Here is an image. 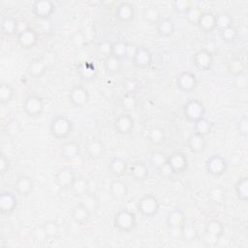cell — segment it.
<instances>
[{"label":"cell","instance_id":"1","mask_svg":"<svg viewBox=\"0 0 248 248\" xmlns=\"http://www.w3.org/2000/svg\"><path fill=\"white\" fill-rule=\"evenodd\" d=\"M73 131V122L64 115H57L50 121L49 132L51 136L58 140L67 139Z\"/></svg>","mask_w":248,"mask_h":248},{"label":"cell","instance_id":"2","mask_svg":"<svg viewBox=\"0 0 248 248\" xmlns=\"http://www.w3.org/2000/svg\"><path fill=\"white\" fill-rule=\"evenodd\" d=\"M137 218L134 212L127 208L120 209L113 218L114 228L122 232H129L135 229Z\"/></svg>","mask_w":248,"mask_h":248},{"label":"cell","instance_id":"3","mask_svg":"<svg viewBox=\"0 0 248 248\" xmlns=\"http://www.w3.org/2000/svg\"><path fill=\"white\" fill-rule=\"evenodd\" d=\"M138 211L144 217L151 218L157 215L160 209V202L153 194H146L142 196L137 203Z\"/></svg>","mask_w":248,"mask_h":248},{"label":"cell","instance_id":"4","mask_svg":"<svg viewBox=\"0 0 248 248\" xmlns=\"http://www.w3.org/2000/svg\"><path fill=\"white\" fill-rule=\"evenodd\" d=\"M205 114V108L204 105L197 100L192 99L186 102L183 106V115L189 122H196L199 119L204 117Z\"/></svg>","mask_w":248,"mask_h":248},{"label":"cell","instance_id":"5","mask_svg":"<svg viewBox=\"0 0 248 248\" xmlns=\"http://www.w3.org/2000/svg\"><path fill=\"white\" fill-rule=\"evenodd\" d=\"M205 169L210 175L218 177L227 171L228 162L223 156L215 154L207 158L205 161Z\"/></svg>","mask_w":248,"mask_h":248},{"label":"cell","instance_id":"6","mask_svg":"<svg viewBox=\"0 0 248 248\" xmlns=\"http://www.w3.org/2000/svg\"><path fill=\"white\" fill-rule=\"evenodd\" d=\"M22 109L29 117H38L44 111V101L38 95H29L23 101Z\"/></svg>","mask_w":248,"mask_h":248},{"label":"cell","instance_id":"7","mask_svg":"<svg viewBox=\"0 0 248 248\" xmlns=\"http://www.w3.org/2000/svg\"><path fill=\"white\" fill-rule=\"evenodd\" d=\"M225 232L224 225L222 222L216 219L209 220L204 228V232H205V241L210 244L214 245L218 242V240L223 236Z\"/></svg>","mask_w":248,"mask_h":248},{"label":"cell","instance_id":"8","mask_svg":"<svg viewBox=\"0 0 248 248\" xmlns=\"http://www.w3.org/2000/svg\"><path fill=\"white\" fill-rule=\"evenodd\" d=\"M68 98L74 107L82 108L89 101V92L83 85L77 84L71 88Z\"/></svg>","mask_w":248,"mask_h":248},{"label":"cell","instance_id":"9","mask_svg":"<svg viewBox=\"0 0 248 248\" xmlns=\"http://www.w3.org/2000/svg\"><path fill=\"white\" fill-rule=\"evenodd\" d=\"M153 61L152 52L145 46H137L133 52V64L140 69H147Z\"/></svg>","mask_w":248,"mask_h":248},{"label":"cell","instance_id":"10","mask_svg":"<svg viewBox=\"0 0 248 248\" xmlns=\"http://www.w3.org/2000/svg\"><path fill=\"white\" fill-rule=\"evenodd\" d=\"M175 82L177 88L184 93H190L194 91L198 85L197 77L189 71L180 73L177 76Z\"/></svg>","mask_w":248,"mask_h":248},{"label":"cell","instance_id":"11","mask_svg":"<svg viewBox=\"0 0 248 248\" xmlns=\"http://www.w3.org/2000/svg\"><path fill=\"white\" fill-rule=\"evenodd\" d=\"M213 54L207 51L204 48L198 50L193 56V64L194 66L202 72L209 71L213 66Z\"/></svg>","mask_w":248,"mask_h":248},{"label":"cell","instance_id":"12","mask_svg":"<svg viewBox=\"0 0 248 248\" xmlns=\"http://www.w3.org/2000/svg\"><path fill=\"white\" fill-rule=\"evenodd\" d=\"M55 10V5L50 0H38L33 3L32 11L36 17L40 19L49 18Z\"/></svg>","mask_w":248,"mask_h":248},{"label":"cell","instance_id":"13","mask_svg":"<svg viewBox=\"0 0 248 248\" xmlns=\"http://www.w3.org/2000/svg\"><path fill=\"white\" fill-rule=\"evenodd\" d=\"M168 164L174 173H182L187 170L189 161L183 152L175 151L170 155H168Z\"/></svg>","mask_w":248,"mask_h":248},{"label":"cell","instance_id":"14","mask_svg":"<svg viewBox=\"0 0 248 248\" xmlns=\"http://www.w3.org/2000/svg\"><path fill=\"white\" fill-rule=\"evenodd\" d=\"M16 41L21 47L30 49V48H33L38 44L39 34L34 28L29 27L24 32L16 35Z\"/></svg>","mask_w":248,"mask_h":248},{"label":"cell","instance_id":"15","mask_svg":"<svg viewBox=\"0 0 248 248\" xmlns=\"http://www.w3.org/2000/svg\"><path fill=\"white\" fill-rule=\"evenodd\" d=\"M92 214V210L84 203L79 202L77 203L71 211V217L74 220L75 223L78 225H83L87 223V221L90 219Z\"/></svg>","mask_w":248,"mask_h":248},{"label":"cell","instance_id":"16","mask_svg":"<svg viewBox=\"0 0 248 248\" xmlns=\"http://www.w3.org/2000/svg\"><path fill=\"white\" fill-rule=\"evenodd\" d=\"M17 206L16 197L8 191H4L0 195V211L3 215L13 213Z\"/></svg>","mask_w":248,"mask_h":248},{"label":"cell","instance_id":"17","mask_svg":"<svg viewBox=\"0 0 248 248\" xmlns=\"http://www.w3.org/2000/svg\"><path fill=\"white\" fill-rule=\"evenodd\" d=\"M114 16L118 21L122 23H129L135 17L134 6L129 2H122L116 7Z\"/></svg>","mask_w":248,"mask_h":248},{"label":"cell","instance_id":"18","mask_svg":"<svg viewBox=\"0 0 248 248\" xmlns=\"http://www.w3.org/2000/svg\"><path fill=\"white\" fill-rule=\"evenodd\" d=\"M76 178L75 172L70 168H62L55 174V182L62 189H70Z\"/></svg>","mask_w":248,"mask_h":248},{"label":"cell","instance_id":"19","mask_svg":"<svg viewBox=\"0 0 248 248\" xmlns=\"http://www.w3.org/2000/svg\"><path fill=\"white\" fill-rule=\"evenodd\" d=\"M113 126L118 134L127 135L134 129V119L130 114H121L114 120Z\"/></svg>","mask_w":248,"mask_h":248},{"label":"cell","instance_id":"20","mask_svg":"<svg viewBox=\"0 0 248 248\" xmlns=\"http://www.w3.org/2000/svg\"><path fill=\"white\" fill-rule=\"evenodd\" d=\"M34 188V182L31 177L27 175H21L16 178L15 181V190L16 192L22 197L29 196Z\"/></svg>","mask_w":248,"mask_h":248},{"label":"cell","instance_id":"21","mask_svg":"<svg viewBox=\"0 0 248 248\" xmlns=\"http://www.w3.org/2000/svg\"><path fill=\"white\" fill-rule=\"evenodd\" d=\"M197 26L204 33L216 30V15L211 12H202Z\"/></svg>","mask_w":248,"mask_h":248},{"label":"cell","instance_id":"22","mask_svg":"<svg viewBox=\"0 0 248 248\" xmlns=\"http://www.w3.org/2000/svg\"><path fill=\"white\" fill-rule=\"evenodd\" d=\"M187 146L189 150L193 153H201L205 149L206 140L204 136H202L197 133H193L188 137Z\"/></svg>","mask_w":248,"mask_h":248},{"label":"cell","instance_id":"23","mask_svg":"<svg viewBox=\"0 0 248 248\" xmlns=\"http://www.w3.org/2000/svg\"><path fill=\"white\" fill-rule=\"evenodd\" d=\"M80 154V145L75 140L66 141L61 147V156L68 160L72 161L77 159Z\"/></svg>","mask_w":248,"mask_h":248},{"label":"cell","instance_id":"24","mask_svg":"<svg viewBox=\"0 0 248 248\" xmlns=\"http://www.w3.org/2000/svg\"><path fill=\"white\" fill-rule=\"evenodd\" d=\"M89 181L87 178L83 176H76L75 180L73 181L70 189L72 193L76 197H84L88 195L89 192Z\"/></svg>","mask_w":248,"mask_h":248},{"label":"cell","instance_id":"25","mask_svg":"<svg viewBox=\"0 0 248 248\" xmlns=\"http://www.w3.org/2000/svg\"><path fill=\"white\" fill-rule=\"evenodd\" d=\"M85 149L87 155L93 160H98L102 158L105 153V145L98 139H92L91 140H89L86 144Z\"/></svg>","mask_w":248,"mask_h":248},{"label":"cell","instance_id":"26","mask_svg":"<svg viewBox=\"0 0 248 248\" xmlns=\"http://www.w3.org/2000/svg\"><path fill=\"white\" fill-rule=\"evenodd\" d=\"M130 175L136 181H143L149 175V169L147 165L141 161L135 162L130 168Z\"/></svg>","mask_w":248,"mask_h":248},{"label":"cell","instance_id":"27","mask_svg":"<svg viewBox=\"0 0 248 248\" xmlns=\"http://www.w3.org/2000/svg\"><path fill=\"white\" fill-rule=\"evenodd\" d=\"M109 191L111 196L116 200H123L129 191L128 184L121 179H114L109 184Z\"/></svg>","mask_w":248,"mask_h":248},{"label":"cell","instance_id":"28","mask_svg":"<svg viewBox=\"0 0 248 248\" xmlns=\"http://www.w3.org/2000/svg\"><path fill=\"white\" fill-rule=\"evenodd\" d=\"M185 220H186V218H185L183 211L181 209L176 208V209H173L172 211H170L169 213V215L167 216V225L171 230L179 231L180 227L183 225Z\"/></svg>","mask_w":248,"mask_h":248},{"label":"cell","instance_id":"29","mask_svg":"<svg viewBox=\"0 0 248 248\" xmlns=\"http://www.w3.org/2000/svg\"><path fill=\"white\" fill-rule=\"evenodd\" d=\"M47 71V64L43 60H34L27 67V73L33 78H42Z\"/></svg>","mask_w":248,"mask_h":248},{"label":"cell","instance_id":"30","mask_svg":"<svg viewBox=\"0 0 248 248\" xmlns=\"http://www.w3.org/2000/svg\"><path fill=\"white\" fill-rule=\"evenodd\" d=\"M157 32L162 37H170L175 31V24L170 17H163L156 25Z\"/></svg>","mask_w":248,"mask_h":248},{"label":"cell","instance_id":"31","mask_svg":"<svg viewBox=\"0 0 248 248\" xmlns=\"http://www.w3.org/2000/svg\"><path fill=\"white\" fill-rule=\"evenodd\" d=\"M123 60L119 59L114 55H109L104 60V68L108 74L115 75L118 74L122 70Z\"/></svg>","mask_w":248,"mask_h":248},{"label":"cell","instance_id":"32","mask_svg":"<svg viewBox=\"0 0 248 248\" xmlns=\"http://www.w3.org/2000/svg\"><path fill=\"white\" fill-rule=\"evenodd\" d=\"M108 170L114 176H122L127 171V163L121 157H114L108 164Z\"/></svg>","mask_w":248,"mask_h":248},{"label":"cell","instance_id":"33","mask_svg":"<svg viewBox=\"0 0 248 248\" xmlns=\"http://www.w3.org/2000/svg\"><path fill=\"white\" fill-rule=\"evenodd\" d=\"M179 233L184 241L190 242L194 241L198 236V231L195 227V225L189 221H186L183 223V225L179 229Z\"/></svg>","mask_w":248,"mask_h":248},{"label":"cell","instance_id":"34","mask_svg":"<svg viewBox=\"0 0 248 248\" xmlns=\"http://www.w3.org/2000/svg\"><path fill=\"white\" fill-rule=\"evenodd\" d=\"M142 17L147 23L153 25H157L158 22L163 18L161 11L156 6H149L145 8L142 13Z\"/></svg>","mask_w":248,"mask_h":248},{"label":"cell","instance_id":"35","mask_svg":"<svg viewBox=\"0 0 248 248\" xmlns=\"http://www.w3.org/2000/svg\"><path fill=\"white\" fill-rule=\"evenodd\" d=\"M234 193L238 200L246 202L248 201V179L247 177L239 178L234 184Z\"/></svg>","mask_w":248,"mask_h":248},{"label":"cell","instance_id":"36","mask_svg":"<svg viewBox=\"0 0 248 248\" xmlns=\"http://www.w3.org/2000/svg\"><path fill=\"white\" fill-rule=\"evenodd\" d=\"M130 46L124 40H117L113 42L112 47V55L118 57L121 60H124L129 55Z\"/></svg>","mask_w":248,"mask_h":248},{"label":"cell","instance_id":"37","mask_svg":"<svg viewBox=\"0 0 248 248\" xmlns=\"http://www.w3.org/2000/svg\"><path fill=\"white\" fill-rule=\"evenodd\" d=\"M147 140L154 145L163 144L166 140L165 130L160 127H153L147 133Z\"/></svg>","mask_w":248,"mask_h":248},{"label":"cell","instance_id":"38","mask_svg":"<svg viewBox=\"0 0 248 248\" xmlns=\"http://www.w3.org/2000/svg\"><path fill=\"white\" fill-rule=\"evenodd\" d=\"M17 20L13 16H6L1 21V32L4 35H16Z\"/></svg>","mask_w":248,"mask_h":248},{"label":"cell","instance_id":"39","mask_svg":"<svg viewBox=\"0 0 248 248\" xmlns=\"http://www.w3.org/2000/svg\"><path fill=\"white\" fill-rule=\"evenodd\" d=\"M124 94H130V95H135L140 92L141 85L139 79L136 78H128L123 81L122 84Z\"/></svg>","mask_w":248,"mask_h":248},{"label":"cell","instance_id":"40","mask_svg":"<svg viewBox=\"0 0 248 248\" xmlns=\"http://www.w3.org/2000/svg\"><path fill=\"white\" fill-rule=\"evenodd\" d=\"M207 198L213 203H222L226 199V192L221 186H214L208 190Z\"/></svg>","mask_w":248,"mask_h":248},{"label":"cell","instance_id":"41","mask_svg":"<svg viewBox=\"0 0 248 248\" xmlns=\"http://www.w3.org/2000/svg\"><path fill=\"white\" fill-rule=\"evenodd\" d=\"M15 96L14 87L8 82H1L0 84V102L5 105L12 101Z\"/></svg>","mask_w":248,"mask_h":248},{"label":"cell","instance_id":"42","mask_svg":"<svg viewBox=\"0 0 248 248\" xmlns=\"http://www.w3.org/2000/svg\"><path fill=\"white\" fill-rule=\"evenodd\" d=\"M211 127H212L211 122L205 117H202L198 121L194 122V132L204 137L210 133Z\"/></svg>","mask_w":248,"mask_h":248},{"label":"cell","instance_id":"43","mask_svg":"<svg viewBox=\"0 0 248 248\" xmlns=\"http://www.w3.org/2000/svg\"><path fill=\"white\" fill-rule=\"evenodd\" d=\"M232 23H233V19L230 14L220 13L216 15V29L218 31H221L230 26H232L233 25Z\"/></svg>","mask_w":248,"mask_h":248},{"label":"cell","instance_id":"44","mask_svg":"<svg viewBox=\"0 0 248 248\" xmlns=\"http://www.w3.org/2000/svg\"><path fill=\"white\" fill-rule=\"evenodd\" d=\"M228 70L230 72V74L234 77L236 75H239L243 72H245V67H244V64L243 62L241 61L240 58H232L230 62H229V65H228Z\"/></svg>","mask_w":248,"mask_h":248},{"label":"cell","instance_id":"45","mask_svg":"<svg viewBox=\"0 0 248 248\" xmlns=\"http://www.w3.org/2000/svg\"><path fill=\"white\" fill-rule=\"evenodd\" d=\"M46 233L47 238H53L56 237L60 232V226L59 224L54 220H48L45 223H43Z\"/></svg>","mask_w":248,"mask_h":248},{"label":"cell","instance_id":"46","mask_svg":"<svg viewBox=\"0 0 248 248\" xmlns=\"http://www.w3.org/2000/svg\"><path fill=\"white\" fill-rule=\"evenodd\" d=\"M202 9L199 8V7H197V6H194V5H193V6L190 8V10H189L184 16H185L186 20H187L190 24H192V25H197L198 22H199V19H200V17H201V16H202Z\"/></svg>","mask_w":248,"mask_h":248},{"label":"cell","instance_id":"47","mask_svg":"<svg viewBox=\"0 0 248 248\" xmlns=\"http://www.w3.org/2000/svg\"><path fill=\"white\" fill-rule=\"evenodd\" d=\"M219 34L222 41H224L225 43L231 44V43H233L237 38V29L232 25L219 31Z\"/></svg>","mask_w":248,"mask_h":248},{"label":"cell","instance_id":"48","mask_svg":"<svg viewBox=\"0 0 248 248\" xmlns=\"http://www.w3.org/2000/svg\"><path fill=\"white\" fill-rule=\"evenodd\" d=\"M232 85L238 90H246L248 87V76L246 72L234 76L232 79Z\"/></svg>","mask_w":248,"mask_h":248},{"label":"cell","instance_id":"49","mask_svg":"<svg viewBox=\"0 0 248 248\" xmlns=\"http://www.w3.org/2000/svg\"><path fill=\"white\" fill-rule=\"evenodd\" d=\"M150 162L156 169H159L168 162V155L162 151H155L151 155Z\"/></svg>","mask_w":248,"mask_h":248},{"label":"cell","instance_id":"50","mask_svg":"<svg viewBox=\"0 0 248 248\" xmlns=\"http://www.w3.org/2000/svg\"><path fill=\"white\" fill-rule=\"evenodd\" d=\"M32 239L36 242H45L48 239L43 224L32 228Z\"/></svg>","mask_w":248,"mask_h":248},{"label":"cell","instance_id":"51","mask_svg":"<svg viewBox=\"0 0 248 248\" xmlns=\"http://www.w3.org/2000/svg\"><path fill=\"white\" fill-rule=\"evenodd\" d=\"M193 6V3L189 0H175L172 2V7L178 14L185 15L190 8Z\"/></svg>","mask_w":248,"mask_h":248},{"label":"cell","instance_id":"52","mask_svg":"<svg viewBox=\"0 0 248 248\" xmlns=\"http://www.w3.org/2000/svg\"><path fill=\"white\" fill-rule=\"evenodd\" d=\"M112 47H113V42L108 40H104L100 42L97 46V49L99 53L104 55L105 58L112 54Z\"/></svg>","mask_w":248,"mask_h":248},{"label":"cell","instance_id":"53","mask_svg":"<svg viewBox=\"0 0 248 248\" xmlns=\"http://www.w3.org/2000/svg\"><path fill=\"white\" fill-rule=\"evenodd\" d=\"M121 105L124 108L131 110L136 108L137 101H136V96L135 95H130V94H124L122 99H121Z\"/></svg>","mask_w":248,"mask_h":248},{"label":"cell","instance_id":"54","mask_svg":"<svg viewBox=\"0 0 248 248\" xmlns=\"http://www.w3.org/2000/svg\"><path fill=\"white\" fill-rule=\"evenodd\" d=\"M71 42L76 47H83L86 45V37L83 32L78 31L73 34Z\"/></svg>","mask_w":248,"mask_h":248},{"label":"cell","instance_id":"55","mask_svg":"<svg viewBox=\"0 0 248 248\" xmlns=\"http://www.w3.org/2000/svg\"><path fill=\"white\" fill-rule=\"evenodd\" d=\"M236 130L241 137L246 138L248 136V118L246 115L242 116L236 124Z\"/></svg>","mask_w":248,"mask_h":248},{"label":"cell","instance_id":"56","mask_svg":"<svg viewBox=\"0 0 248 248\" xmlns=\"http://www.w3.org/2000/svg\"><path fill=\"white\" fill-rule=\"evenodd\" d=\"M9 170H10L9 159L4 153H1V156H0V172H1V174L4 175L5 173H7L9 171Z\"/></svg>","mask_w":248,"mask_h":248},{"label":"cell","instance_id":"57","mask_svg":"<svg viewBox=\"0 0 248 248\" xmlns=\"http://www.w3.org/2000/svg\"><path fill=\"white\" fill-rule=\"evenodd\" d=\"M159 174L163 177V178H170L172 174H174V172L172 171L171 168L170 167V165L168 164V162L163 165L162 167H160L159 169H157Z\"/></svg>","mask_w":248,"mask_h":248},{"label":"cell","instance_id":"58","mask_svg":"<svg viewBox=\"0 0 248 248\" xmlns=\"http://www.w3.org/2000/svg\"><path fill=\"white\" fill-rule=\"evenodd\" d=\"M95 69L94 67L92 68H88L86 65L82 66V69L80 70V74L83 77V78H93L94 74H95Z\"/></svg>","mask_w":248,"mask_h":248},{"label":"cell","instance_id":"59","mask_svg":"<svg viewBox=\"0 0 248 248\" xmlns=\"http://www.w3.org/2000/svg\"><path fill=\"white\" fill-rule=\"evenodd\" d=\"M30 26L28 25V23L24 20H17V26H16V35L20 34L22 32H24L25 30H27Z\"/></svg>","mask_w":248,"mask_h":248}]
</instances>
